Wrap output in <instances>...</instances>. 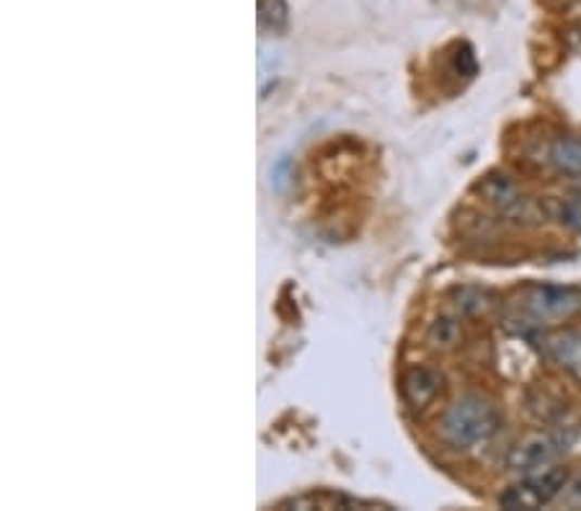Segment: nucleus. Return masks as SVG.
<instances>
[{
    "instance_id": "5",
    "label": "nucleus",
    "mask_w": 581,
    "mask_h": 511,
    "mask_svg": "<svg viewBox=\"0 0 581 511\" xmlns=\"http://www.w3.org/2000/svg\"><path fill=\"white\" fill-rule=\"evenodd\" d=\"M442 374L432 370V367L416 365L412 370L403 372L401 395L412 411H424V408L432 406L437 395L442 393Z\"/></svg>"
},
{
    "instance_id": "3",
    "label": "nucleus",
    "mask_w": 581,
    "mask_h": 511,
    "mask_svg": "<svg viewBox=\"0 0 581 511\" xmlns=\"http://www.w3.org/2000/svg\"><path fill=\"white\" fill-rule=\"evenodd\" d=\"M571 481V473L566 468H545L538 473L525 475L522 481L504 490L498 496V507L507 511H530L548 507L551 501L560 499L566 483Z\"/></svg>"
},
{
    "instance_id": "2",
    "label": "nucleus",
    "mask_w": 581,
    "mask_h": 511,
    "mask_svg": "<svg viewBox=\"0 0 581 511\" xmlns=\"http://www.w3.org/2000/svg\"><path fill=\"white\" fill-rule=\"evenodd\" d=\"M577 439H579V429L569 424L548 429V432L530 434V437H525L522 442H517V445L511 447L507 468L511 473L519 475H530L543 468H553L566 452H569Z\"/></svg>"
},
{
    "instance_id": "7",
    "label": "nucleus",
    "mask_w": 581,
    "mask_h": 511,
    "mask_svg": "<svg viewBox=\"0 0 581 511\" xmlns=\"http://www.w3.org/2000/svg\"><path fill=\"white\" fill-rule=\"evenodd\" d=\"M540 344H543V352L556 362L558 367H564L566 372H571L573 378L581 380V333L579 331H551L540 336Z\"/></svg>"
},
{
    "instance_id": "13",
    "label": "nucleus",
    "mask_w": 581,
    "mask_h": 511,
    "mask_svg": "<svg viewBox=\"0 0 581 511\" xmlns=\"http://www.w3.org/2000/svg\"><path fill=\"white\" fill-rule=\"evenodd\" d=\"M483 297H487V292L483 290H473V297H468V288H465L460 295H457V308L465 312L483 310Z\"/></svg>"
},
{
    "instance_id": "10",
    "label": "nucleus",
    "mask_w": 581,
    "mask_h": 511,
    "mask_svg": "<svg viewBox=\"0 0 581 511\" xmlns=\"http://www.w3.org/2000/svg\"><path fill=\"white\" fill-rule=\"evenodd\" d=\"M545 213L564 228L581 233V194L577 196H551L545 202Z\"/></svg>"
},
{
    "instance_id": "11",
    "label": "nucleus",
    "mask_w": 581,
    "mask_h": 511,
    "mask_svg": "<svg viewBox=\"0 0 581 511\" xmlns=\"http://www.w3.org/2000/svg\"><path fill=\"white\" fill-rule=\"evenodd\" d=\"M258 26L264 34H285L290 26L287 0H258Z\"/></svg>"
},
{
    "instance_id": "1",
    "label": "nucleus",
    "mask_w": 581,
    "mask_h": 511,
    "mask_svg": "<svg viewBox=\"0 0 581 511\" xmlns=\"http://www.w3.org/2000/svg\"><path fill=\"white\" fill-rule=\"evenodd\" d=\"M502 426V416L481 395H463L447 408L440 421V437L455 449H470L489 442Z\"/></svg>"
},
{
    "instance_id": "6",
    "label": "nucleus",
    "mask_w": 581,
    "mask_h": 511,
    "mask_svg": "<svg viewBox=\"0 0 581 511\" xmlns=\"http://www.w3.org/2000/svg\"><path fill=\"white\" fill-rule=\"evenodd\" d=\"M282 509H391L388 503L357 499V496L339 494V490H307V494L290 496L277 501Z\"/></svg>"
},
{
    "instance_id": "12",
    "label": "nucleus",
    "mask_w": 581,
    "mask_h": 511,
    "mask_svg": "<svg viewBox=\"0 0 581 511\" xmlns=\"http://www.w3.org/2000/svg\"><path fill=\"white\" fill-rule=\"evenodd\" d=\"M457 336V325L453 323V320H447V318H442V320H437L434 323V329H432V338L437 341V346H450L455 341Z\"/></svg>"
},
{
    "instance_id": "4",
    "label": "nucleus",
    "mask_w": 581,
    "mask_h": 511,
    "mask_svg": "<svg viewBox=\"0 0 581 511\" xmlns=\"http://www.w3.org/2000/svg\"><path fill=\"white\" fill-rule=\"evenodd\" d=\"M581 297L573 288H560V284H532L522 292V312L535 320V323H558V320L571 318L579 310Z\"/></svg>"
},
{
    "instance_id": "8",
    "label": "nucleus",
    "mask_w": 581,
    "mask_h": 511,
    "mask_svg": "<svg viewBox=\"0 0 581 511\" xmlns=\"http://www.w3.org/2000/svg\"><path fill=\"white\" fill-rule=\"evenodd\" d=\"M545 163L566 176H581V140L556 138L545 150Z\"/></svg>"
},
{
    "instance_id": "14",
    "label": "nucleus",
    "mask_w": 581,
    "mask_h": 511,
    "mask_svg": "<svg viewBox=\"0 0 581 511\" xmlns=\"http://www.w3.org/2000/svg\"><path fill=\"white\" fill-rule=\"evenodd\" d=\"M560 501L566 503V507H581V473L577 478H571L566 483L564 494H560Z\"/></svg>"
},
{
    "instance_id": "9",
    "label": "nucleus",
    "mask_w": 581,
    "mask_h": 511,
    "mask_svg": "<svg viewBox=\"0 0 581 511\" xmlns=\"http://www.w3.org/2000/svg\"><path fill=\"white\" fill-rule=\"evenodd\" d=\"M481 194L487 196V202L502 209V213H515V209L525 204L517 183L509 181L507 176H489V179L481 183Z\"/></svg>"
}]
</instances>
